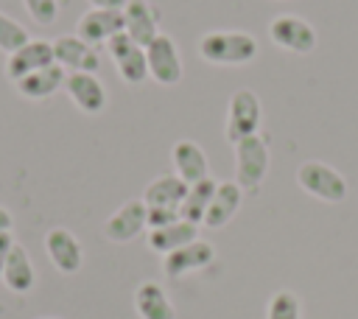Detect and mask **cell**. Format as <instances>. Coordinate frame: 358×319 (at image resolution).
<instances>
[{"mask_svg": "<svg viewBox=\"0 0 358 319\" xmlns=\"http://www.w3.org/2000/svg\"><path fill=\"white\" fill-rule=\"evenodd\" d=\"M199 56L215 67H241L255 62L257 39L246 31H210L199 39Z\"/></svg>", "mask_w": 358, "mask_h": 319, "instance_id": "6da1fadb", "label": "cell"}, {"mask_svg": "<svg viewBox=\"0 0 358 319\" xmlns=\"http://www.w3.org/2000/svg\"><path fill=\"white\" fill-rule=\"evenodd\" d=\"M268 143L263 134H249L235 143V182L243 193H257L266 173H268Z\"/></svg>", "mask_w": 358, "mask_h": 319, "instance_id": "7a4b0ae2", "label": "cell"}, {"mask_svg": "<svg viewBox=\"0 0 358 319\" xmlns=\"http://www.w3.org/2000/svg\"><path fill=\"white\" fill-rule=\"evenodd\" d=\"M296 185L308 196L327 201V204H338L347 199V179L336 168H330L327 162H316V160L302 162L296 168Z\"/></svg>", "mask_w": 358, "mask_h": 319, "instance_id": "3957f363", "label": "cell"}, {"mask_svg": "<svg viewBox=\"0 0 358 319\" xmlns=\"http://www.w3.org/2000/svg\"><path fill=\"white\" fill-rule=\"evenodd\" d=\"M268 36L277 48L296 53V56H305V53L316 50V45H319L316 28L299 14H277L268 22Z\"/></svg>", "mask_w": 358, "mask_h": 319, "instance_id": "277c9868", "label": "cell"}, {"mask_svg": "<svg viewBox=\"0 0 358 319\" xmlns=\"http://www.w3.org/2000/svg\"><path fill=\"white\" fill-rule=\"evenodd\" d=\"M257 126H260V98L252 90H235L227 104L224 137L235 146L238 140L257 134Z\"/></svg>", "mask_w": 358, "mask_h": 319, "instance_id": "5b68a950", "label": "cell"}, {"mask_svg": "<svg viewBox=\"0 0 358 319\" xmlns=\"http://www.w3.org/2000/svg\"><path fill=\"white\" fill-rule=\"evenodd\" d=\"M145 62H148V78H154L157 84L173 87L182 81V53L168 34H157L145 45Z\"/></svg>", "mask_w": 358, "mask_h": 319, "instance_id": "8992f818", "label": "cell"}, {"mask_svg": "<svg viewBox=\"0 0 358 319\" xmlns=\"http://www.w3.org/2000/svg\"><path fill=\"white\" fill-rule=\"evenodd\" d=\"M106 50H109V56H112V62H115V67H117V76H120L126 84L137 87V84H143V81L148 78L145 48H140L137 42H131L126 31L115 34V36L106 42Z\"/></svg>", "mask_w": 358, "mask_h": 319, "instance_id": "52a82bcc", "label": "cell"}, {"mask_svg": "<svg viewBox=\"0 0 358 319\" xmlns=\"http://www.w3.org/2000/svg\"><path fill=\"white\" fill-rule=\"evenodd\" d=\"M50 45H53V62L62 64L64 70H70V73H98L101 56L81 36L62 34V36L50 39Z\"/></svg>", "mask_w": 358, "mask_h": 319, "instance_id": "ba28073f", "label": "cell"}, {"mask_svg": "<svg viewBox=\"0 0 358 319\" xmlns=\"http://www.w3.org/2000/svg\"><path fill=\"white\" fill-rule=\"evenodd\" d=\"M148 207L143 199H129L126 204H120L103 224V235L112 241V243H126L131 238H137L148 224Z\"/></svg>", "mask_w": 358, "mask_h": 319, "instance_id": "9c48e42d", "label": "cell"}, {"mask_svg": "<svg viewBox=\"0 0 358 319\" xmlns=\"http://www.w3.org/2000/svg\"><path fill=\"white\" fill-rule=\"evenodd\" d=\"M48 64H53V45H50V39H28L22 48L8 53V59H6V78L11 84H17L28 73H34L39 67H48Z\"/></svg>", "mask_w": 358, "mask_h": 319, "instance_id": "30bf717a", "label": "cell"}, {"mask_svg": "<svg viewBox=\"0 0 358 319\" xmlns=\"http://www.w3.org/2000/svg\"><path fill=\"white\" fill-rule=\"evenodd\" d=\"M64 92L84 115H98L106 106V90L95 73H67Z\"/></svg>", "mask_w": 358, "mask_h": 319, "instance_id": "8fae6325", "label": "cell"}, {"mask_svg": "<svg viewBox=\"0 0 358 319\" xmlns=\"http://www.w3.org/2000/svg\"><path fill=\"white\" fill-rule=\"evenodd\" d=\"M120 31H123V11H109V8H90L78 17L76 25V36H81L92 48L109 42Z\"/></svg>", "mask_w": 358, "mask_h": 319, "instance_id": "7c38bea8", "label": "cell"}, {"mask_svg": "<svg viewBox=\"0 0 358 319\" xmlns=\"http://www.w3.org/2000/svg\"><path fill=\"white\" fill-rule=\"evenodd\" d=\"M45 252L50 257V263L62 271V274H76L81 269V260H84V252H81V243L78 238L64 229V227H56L45 235Z\"/></svg>", "mask_w": 358, "mask_h": 319, "instance_id": "4fadbf2b", "label": "cell"}, {"mask_svg": "<svg viewBox=\"0 0 358 319\" xmlns=\"http://www.w3.org/2000/svg\"><path fill=\"white\" fill-rule=\"evenodd\" d=\"M213 257H215L213 243L196 238V241H190V243H185V246H179V249H173L171 255H165L162 269H165V274H168L171 280H179V277L187 274V271H196V269L210 266Z\"/></svg>", "mask_w": 358, "mask_h": 319, "instance_id": "5bb4252c", "label": "cell"}, {"mask_svg": "<svg viewBox=\"0 0 358 319\" xmlns=\"http://www.w3.org/2000/svg\"><path fill=\"white\" fill-rule=\"evenodd\" d=\"M123 31L131 42L145 48L159 34V17L148 0H129L123 8Z\"/></svg>", "mask_w": 358, "mask_h": 319, "instance_id": "9a60e30c", "label": "cell"}, {"mask_svg": "<svg viewBox=\"0 0 358 319\" xmlns=\"http://www.w3.org/2000/svg\"><path fill=\"white\" fill-rule=\"evenodd\" d=\"M171 160H173V168H176V176L187 185H196L201 179L210 176V162H207V154L199 143L193 140H179L173 143L171 148Z\"/></svg>", "mask_w": 358, "mask_h": 319, "instance_id": "2e32d148", "label": "cell"}, {"mask_svg": "<svg viewBox=\"0 0 358 319\" xmlns=\"http://www.w3.org/2000/svg\"><path fill=\"white\" fill-rule=\"evenodd\" d=\"M64 78H67V70L62 64H48V67H39L34 73H28L25 78H20L14 87L22 98H31V101H45L50 98L56 90H64Z\"/></svg>", "mask_w": 358, "mask_h": 319, "instance_id": "e0dca14e", "label": "cell"}, {"mask_svg": "<svg viewBox=\"0 0 358 319\" xmlns=\"http://www.w3.org/2000/svg\"><path fill=\"white\" fill-rule=\"evenodd\" d=\"M241 201H243V187L232 179V182H218V187H215V193H213V201H210V207H207V215H204V227H210V229H221L224 224H229V218L238 213V207H241Z\"/></svg>", "mask_w": 358, "mask_h": 319, "instance_id": "ac0fdd59", "label": "cell"}, {"mask_svg": "<svg viewBox=\"0 0 358 319\" xmlns=\"http://www.w3.org/2000/svg\"><path fill=\"white\" fill-rule=\"evenodd\" d=\"M0 280H3L6 288H11L14 294H28V291L34 288L36 271H34V263H31L28 252H25L20 243H14V249H11V255H8L6 266H3Z\"/></svg>", "mask_w": 358, "mask_h": 319, "instance_id": "d6986e66", "label": "cell"}, {"mask_svg": "<svg viewBox=\"0 0 358 319\" xmlns=\"http://www.w3.org/2000/svg\"><path fill=\"white\" fill-rule=\"evenodd\" d=\"M185 193H187V182H182L176 173H162L154 182H148V187L143 193V201H145V207H171V210H179Z\"/></svg>", "mask_w": 358, "mask_h": 319, "instance_id": "ffe728a7", "label": "cell"}, {"mask_svg": "<svg viewBox=\"0 0 358 319\" xmlns=\"http://www.w3.org/2000/svg\"><path fill=\"white\" fill-rule=\"evenodd\" d=\"M134 308H137L140 319H173V305H171L168 294L162 291V285L154 280H145L137 285Z\"/></svg>", "mask_w": 358, "mask_h": 319, "instance_id": "44dd1931", "label": "cell"}, {"mask_svg": "<svg viewBox=\"0 0 358 319\" xmlns=\"http://www.w3.org/2000/svg\"><path fill=\"white\" fill-rule=\"evenodd\" d=\"M196 238H199V227L190 224V221H185V218H179V221H173V224H168V227L151 229V232H148V246H151L154 252H159V255H171L173 249L185 246V243H190V241H196Z\"/></svg>", "mask_w": 358, "mask_h": 319, "instance_id": "7402d4cb", "label": "cell"}, {"mask_svg": "<svg viewBox=\"0 0 358 319\" xmlns=\"http://www.w3.org/2000/svg\"><path fill=\"white\" fill-rule=\"evenodd\" d=\"M215 187H218V182L215 179H201V182H196V185H187V193H185V199H182V204H179V215L185 218V221H190V224H201L204 221V215H207V207H210V201H213V193H215Z\"/></svg>", "mask_w": 358, "mask_h": 319, "instance_id": "603a6c76", "label": "cell"}, {"mask_svg": "<svg viewBox=\"0 0 358 319\" xmlns=\"http://www.w3.org/2000/svg\"><path fill=\"white\" fill-rule=\"evenodd\" d=\"M266 319H302V308H299L296 294H291V291H285V288L277 291V294L268 299Z\"/></svg>", "mask_w": 358, "mask_h": 319, "instance_id": "cb8c5ba5", "label": "cell"}, {"mask_svg": "<svg viewBox=\"0 0 358 319\" xmlns=\"http://www.w3.org/2000/svg\"><path fill=\"white\" fill-rule=\"evenodd\" d=\"M28 39H31L28 31H25L14 17H8V14L0 11V50L8 56V53H14L17 48H22Z\"/></svg>", "mask_w": 358, "mask_h": 319, "instance_id": "d4e9b609", "label": "cell"}, {"mask_svg": "<svg viewBox=\"0 0 358 319\" xmlns=\"http://www.w3.org/2000/svg\"><path fill=\"white\" fill-rule=\"evenodd\" d=\"M22 6L34 17V22H39V25H50L59 17V3L56 0H22Z\"/></svg>", "mask_w": 358, "mask_h": 319, "instance_id": "484cf974", "label": "cell"}, {"mask_svg": "<svg viewBox=\"0 0 358 319\" xmlns=\"http://www.w3.org/2000/svg\"><path fill=\"white\" fill-rule=\"evenodd\" d=\"M179 218H182L179 210H171V207H148L145 224H148L151 229H157V227H168V224H173V221H179Z\"/></svg>", "mask_w": 358, "mask_h": 319, "instance_id": "4316f807", "label": "cell"}, {"mask_svg": "<svg viewBox=\"0 0 358 319\" xmlns=\"http://www.w3.org/2000/svg\"><path fill=\"white\" fill-rule=\"evenodd\" d=\"M11 249H14V238H11V229H6V232H0V274H3V266L11 255Z\"/></svg>", "mask_w": 358, "mask_h": 319, "instance_id": "83f0119b", "label": "cell"}, {"mask_svg": "<svg viewBox=\"0 0 358 319\" xmlns=\"http://www.w3.org/2000/svg\"><path fill=\"white\" fill-rule=\"evenodd\" d=\"M129 0H90L92 8H109V11H123Z\"/></svg>", "mask_w": 358, "mask_h": 319, "instance_id": "f1b7e54d", "label": "cell"}, {"mask_svg": "<svg viewBox=\"0 0 358 319\" xmlns=\"http://www.w3.org/2000/svg\"><path fill=\"white\" fill-rule=\"evenodd\" d=\"M6 229H11V213L6 207H0V232H6Z\"/></svg>", "mask_w": 358, "mask_h": 319, "instance_id": "f546056e", "label": "cell"}, {"mask_svg": "<svg viewBox=\"0 0 358 319\" xmlns=\"http://www.w3.org/2000/svg\"><path fill=\"white\" fill-rule=\"evenodd\" d=\"M42 319H53V316H42Z\"/></svg>", "mask_w": 358, "mask_h": 319, "instance_id": "4dcf8cb0", "label": "cell"}]
</instances>
